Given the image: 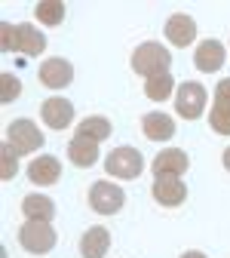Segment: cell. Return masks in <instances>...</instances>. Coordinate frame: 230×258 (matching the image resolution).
<instances>
[{
    "mask_svg": "<svg viewBox=\"0 0 230 258\" xmlns=\"http://www.w3.org/2000/svg\"><path fill=\"white\" fill-rule=\"evenodd\" d=\"M169 64H172V58H169V49L163 46V43H141L135 52H132V71L135 74H141L144 80H150V77H160V74H169Z\"/></svg>",
    "mask_w": 230,
    "mask_h": 258,
    "instance_id": "obj_1",
    "label": "cell"
},
{
    "mask_svg": "<svg viewBox=\"0 0 230 258\" xmlns=\"http://www.w3.org/2000/svg\"><path fill=\"white\" fill-rule=\"evenodd\" d=\"M55 240L58 237H55V231H52L49 221H25L22 231H19V243L31 255H46L55 246Z\"/></svg>",
    "mask_w": 230,
    "mask_h": 258,
    "instance_id": "obj_2",
    "label": "cell"
},
{
    "mask_svg": "<svg viewBox=\"0 0 230 258\" xmlns=\"http://www.w3.org/2000/svg\"><path fill=\"white\" fill-rule=\"evenodd\" d=\"M105 169L114 178H138L144 169V157L135 148H114L105 160Z\"/></svg>",
    "mask_w": 230,
    "mask_h": 258,
    "instance_id": "obj_3",
    "label": "cell"
},
{
    "mask_svg": "<svg viewBox=\"0 0 230 258\" xmlns=\"http://www.w3.org/2000/svg\"><path fill=\"white\" fill-rule=\"evenodd\" d=\"M175 108L184 120H196L203 111H206V86L203 83H181L178 86V95H175Z\"/></svg>",
    "mask_w": 230,
    "mask_h": 258,
    "instance_id": "obj_4",
    "label": "cell"
},
{
    "mask_svg": "<svg viewBox=\"0 0 230 258\" xmlns=\"http://www.w3.org/2000/svg\"><path fill=\"white\" fill-rule=\"evenodd\" d=\"M123 203H126L123 187H117V184H111V181H95V184L89 187V206H92L95 212L114 215V212L123 209Z\"/></svg>",
    "mask_w": 230,
    "mask_h": 258,
    "instance_id": "obj_5",
    "label": "cell"
},
{
    "mask_svg": "<svg viewBox=\"0 0 230 258\" xmlns=\"http://www.w3.org/2000/svg\"><path fill=\"white\" fill-rule=\"evenodd\" d=\"M7 142L19 154H31V151H37L43 145V136H40V129L31 120H13L10 129H7Z\"/></svg>",
    "mask_w": 230,
    "mask_h": 258,
    "instance_id": "obj_6",
    "label": "cell"
},
{
    "mask_svg": "<svg viewBox=\"0 0 230 258\" xmlns=\"http://www.w3.org/2000/svg\"><path fill=\"white\" fill-rule=\"evenodd\" d=\"M187 166H190V160H187V154L178 151V148L160 151V154L154 157V163H150V169H154L157 178H181V175L187 172Z\"/></svg>",
    "mask_w": 230,
    "mask_h": 258,
    "instance_id": "obj_7",
    "label": "cell"
},
{
    "mask_svg": "<svg viewBox=\"0 0 230 258\" xmlns=\"http://www.w3.org/2000/svg\"><path fill=\"white\" fill-rule=\"evenodd\" d=\"M209 123H212L215 133L230 136V77H224V80L218 83V92H215V105H212Z\"/></svg>",
    "mask_w": 230,
    "mask_h": 258,
    "instance_id": "obj_8",
    "label": "cell"
},
{
    "mask_svg": "<svg viewBox=\"0 0 230 258\" xmlns=\"http://www.w3.org/2000/svg\"><path fill=\"white\" fill-rule=\"evenodd\" d=\"M46 49V37L34 25H16L13 28V52H25V55H40Z\"/></svg>",
    "mask_w": 230,
    "mask_h": 258,
    "instance_id": "obj_9",
    "label": "cell"
},
{
    "mask_svg": "<svg viewBox=\"0 0 230 258\" xmlns=\"http://www.w3.org/2000/svg\"><path fill=\"white\" fill-rule=\"evenodd\" d=\"M74 80V68H71V61H64V58H46L40 64V83L49 86V89H64Z\"/></svg>",
    "mask_w": 230,
    "mask_h": 258,
    "instance_id": "obj_10",
    "label": "cell"
},
{
    "mask_svg": "<svg viewBox=\"0 0 230 258\" xmlns=\"http://www.w3.org/2000/svg\"><path fill=\"white\" fill-rule=\"evenodd\" d=\"M40 117L49 129H68L71 120H74V105L68 99H61V95L58 99H46L43 108H40Z\"/></svg>",
    "mask_w": 230,
    "mask_h": 258,
    "instance_id": "obj_11",
    "label": "cell"
},
{
    "mask_svg": "<svg viewBox=\"0 0 230 258\" xmlns=\"http://www.w3.org/2000/svg\"><path fill=\"white\" fill-rule=\"evenodd\" d=\"M154 200L160 206H181L187 200V184L181 178H157L154 181Z\"/></svg>",
    "mask_w": 230,
    "mask_h": 258,
    "instance_id": "obj_12",
    "label": "cell"
},
{
    "mask_svg": "<svg viewBox=\"0 0 230 258\" xmlns=\"http://www.w3.org/2000/svg\"><path fill=\"white\" fill-rule=\"evenodd\" d=\"M166 37H169V43L178 46V49L190 46L193 37H196V22H193L190 16H184V13L172 16V19L166 22Z\"/></svg>",
    "mask_w": 230,
    "mask_h": 258,
    "instance_id": "obj_13",
    "label": "cell"
},
{
    "mask_svg": "<svg viewBox=\"0 0 230 258\" xmlns=\"http://www.w3.org/2000/svg\"><path fill=\"white\" fill-rule=\"evenodd\" d=\"M28 178L34 184H55L61 178V163L52 154L37 157V160H31V166H28Z\"/></svg>",
    "mask_w": 230,
    "mask_h": 258,
    "instance_id": "obj_14",
    "label": "cell"
},
{
    "mask_svg": "<svg viewBox=\"0 0 230 258\" xmlns=\"http://www.w3.org/2000/svg\"><path fill=\"white\" fill-rule=\"evenodd\" d=\"M193 64L206 74H215L221 64H224V46L218 40H203L196 46V55H193Z\"/></svg>",
    "mask_w": 230,
    "mask_h": 258,
    "instance_id": "obj_15",
    "label": "cell"
},
{
    "mask_svg": "<svg viewBox=\"0 0 230 258\" xmlns=\"http://www.w3.org/2000/svg\"><path fill=\"white\" fill-rule=\"evenodd\" d=\"M108 249H111V234H108V228H89V231L83 234V240H80L83 258H105Z\"/></svg>",
    "mask_w": 230,
    "mask_h": 258,
    "instance_id": "obj_16",
    "label": "cell"
},
{
    "mask_svg": "<svg viewBox=\"0 0 230 258\" xmlns=\"http://www.w3.org/2000/svg\"><path fill=\"white\" fill-rule=\"evenodd\" d=\"M141 129H144V136L154 139V142H166V139L175 136V123H172V117L163 114V111L147 114V117L141 120Z\"/></svg>",
    "mask_w": 230,
    "mask_h": 258,
    "instance_id": "obj_17",
    "label": "cell"
},
{
    "mask_svg": "<svg viewBox=\"0 0 230 258\" xmlns=\"http://www.w3.org/2000/svg\"><path fill=\"white\" fill-rule=\"evenodd\" d=\"M22 212H25L28 221H52L55 206H52L49 197H43V194H28L22 200Z\"/></svg>",
    "mask_w": 230,
    "mask_h": 258,
    "instance_id": "obj_18",
    "label": "cell"
},
{
    "mask_svg": "<svg viewBox=\"0 0 230 258\" xmlns=\"http://www.w3.org/2000/svg\"><path fill=\"white\" fill-rule=\"evenodd\" d=\"M68 157H71V163L80 166V169H89L95 160H98V145L89 142V139H71L68 142Z\"/></svg>",
    "mask_w": 230,
    "mask_h": 258,
    "instance_id": "obj_19",
    "label": "cell"
},
{
    "mask_svg": "<svg viewBox=\"0 0 230 258\" xmlns=\"http://www.w3.org/2000/svg\"><path fill=\"white\" fill-rule=\"evenodd\" d=\"M111 136V120L108 117H86V120H80V126H77V139H89V142H105Z\"/></svg>",
    "mask_w": 230,
    "mask_h": 258,
    "instance_id": "obj_20",
    "label": "cell"
},
{
    "mask_svg": "<svg viewBox=\"0 0 230 258\" xmlns=\"http://www.w3.org/2000/svg\"><path fill=\"white\" fill-rule=\"evenodd\" d=\"M172 74H160V77H150L144 83V92H147V99L150 102H166L169 95H172Z\"/></svg>",
    "mask_w": 230,
    "mask_h": 258,
    "instance_id": "obj_21",
    "label": "cell"
},
{
    "mask_svg": "<svg viewBox=\"0 0 230 258\" xmlns=\"http://www.w3.org/2000/svg\"><path fill=\"white\" fill-rule=\"evenodd\" d=\"M37 19L49 28L61 25L64 19V4H58V0H43V4H37Z\"/></svg>",
    "mask_w": 230,
    "mask_h": 258,
    "instance_id": "obj_22",
    "label": "cell"
},
{
    "mask_svg": "<svg viewBox=\"0 0 230 258\" xmlns=\"http://www.w3.org/2000/svg\"><path fill=\"white\" fill-rule=\"evenodd\" d=\"M16 169H19V151L7 142L4 148H0V178L10 181L16 175Z\"/></svg>",
    "mask_w": 230,
    "mask_h": 258,
    "instance_id": "obj_23",
    "label": "cell"
},
{
    "mask_svg": "<svg viewBox=\"0 0 230 258\" xmlns=\"http://www.w3.org/2000/svg\"><path fill=\"white\" fill-rule=\"evenodd\" d=\"M19 92H22V80L16 74H0V102H4V105L16 102Z\"/></svg>",
    "mask_w": 230,
    "mask_h": 258,
    "instance_id": "obj_24",
    "label": "cell"
},
{
    "mask_svg": "<svg viewBox=\"0 0 230 258\" xmlns=\"http://www.w3.org/2000/svg\"><path fill=\"white\" fill-rule=\"evenodd\" d=\"M13 28L16 25H10V22L0 25V49L4 52H13Z\"/></svg>",
    "mask_w": 230,
    "mask_h": 258,
    "instance_id": "obj_25",
    "label": "cell"
},
{
    "mask_svg": "<svg viewBox=\"0 0 230 258\" xmlns=\"http://www.w3.org/2000/svg\"><path fill=\"white\" fill-rule=\"evenodd\" d=\"M181 258H206V255H203V252H196V249H190V252H184Z\"/></svg>",
    "mask_w": 230,
    "mask_h": 258,
    "instance_id": "obj_26",
    "label": "cell"
},
{
    "mask_svg": "<svg viewBox=\"0 0 230 258\" xmlns=\"http://www.w3.org/2000/svg\"><path fill=\"white\" fill-rule=\"evenodd\" d=\"M224 169H227V172H230V148H227V151H224Z\"/></svg>",
    "mask_w": 230,
    "mask_h": 258,
    "instance_id": "obj_27",
    "label": "cell"
}]
</instances>
